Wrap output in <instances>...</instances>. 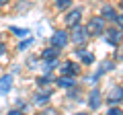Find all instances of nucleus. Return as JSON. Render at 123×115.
<instances>
[{
	"mask_svg": "<svg viewBox=\"0 0 123 115\" xmlns=\"http://www.w3.org/2000/svg\"><path fill=\"white\" fill-rule=\"evenodd\" d=\"M60 51L62 49H57V47H47L43 53H41V60H43V62H53V60H57Z\"/></svg>",
	"mask_w": 123,
	"mask_h": 115,
	"instance_id": "6",
	"label": "nucleus"
},
{
	"mask_svg": "<svg viewBox=\"0 0 123 115\" xmlns=\"http://www.w3.org/2000/svg\"><path fill=\"white\" fill-rule=\"evenodd\" d=\"M12 89V76L6 74L0 78V95H8V90Z\"/></svg>",
	"mask_w": 123,
	"mask_h": 115,
	"instance_id": "7",
	"label": "nucleus"
},
{
	"mask_svg": "<svg viewBox=\"0 0 123 115\" xmlns=\"http://www.w3.org/2000/svg\"><path fill=\"white\" fill-rule=\"evenodd\" d=\"M105 27H107V23L103 17H92L86 25V31H88V35H101V33H105Z\"/></svg>",
	"mask_w": 123,
	"mask_h": 115,
	"instance_id": "1",
	"label": "nucleus"
},
{
	"mask_svg": "<svg viewBox=\"0 0 123 115\" xmlns=\"http://www.w3.org/2000/svg\"><path fill=\"white\" fill-rule=\"evenodd\" d=\"M70 4H72V0H55V8H57V10H64V8H68Z\"/></svg>",
	"mask_w": 123,
	"mask_h": 115,
	"instance_id": "16",
	"label": "nucleus"
},
{
	"mask_svg": "<svg viewBox=\"0 0 123 115\" xmlns=\"http://www.w3.org/2000/svg\"><path fill=\"white\" fill-rule=\"evenodd\" d=\"M37 84H39V86H45V84H49V78L47 76H39V78H37Z\"/></svg>",
	"mask_w": 123,
	"mask_h": 115,
	"instance_id": "18",
	"label": "nucleus"
},
{
	"mask_svg": "<svg viewBox=\"0 0 123 115\" xmlns=\"http://www.w3.org/2000/svg\"><path fill=\"white\" fill-rule=\"evenodd\" d=\"M68 43H70V37H68V33H66V31H55V33L51 35V47L64 49Z\"/></svg>",
	"mask_w": 123,
	"mask_h": 115,
	"instance_id": "3",
	"label": "nucleus"
},
{
	"mask_svg": "<svg viewBox=\"0 0 123 115\" xmlns=\"http://www.w3.org/2000/svg\"><path fill=\"white\" fill-rule=\"evenodd\" d=\"M80 17H82V10H80V8L70 10V13H68V17H66V25H68V27L80 25Z\"/></svg>",
	"mask_w": 123,
	"mask_h": 115,
	"instance_id": "5",
	"label": "nucleus"
},
{
	"mask_svg": "<svg viewBox=\"0 0 123 115\" xmlns=\"http://www.w3.org/2000/svg\"><path fill=\"white\" fill-rule=\"evenodd\" d=\"M88 105H90V109H98L101 107V90L98 89H92L90 97H88Z\"/></svg>",
	"mask_w": 123,
	"mask_h": 115,
	"instance_id": "8",
	"label": "nucleus"
},
{
	"mask_svg": "<svg viewBox=\"0 0 123 115\" xmlns=\"http://www.w3.org/2000/svg\"><path fill=\"white\" fill-rule=\"evenodd\" d=\"M76 115H88V113H76Z\"/></svg>",
	"mask_w": 123,
	"mask_h": 115,
	"instance_id": "25",
	"label": "nucleus"
},
{
	"mask_svg": "<svg viewBox=\"0 0 123 115\" xmlns=\"http://www.w3.org/2000/svg\"><path fill=\"white\" fill-rule=\"evenodd\" d=\"M121 101H123V86H113L111 93L107 95V103L109 105H117Z\"/></svg>",
	"mask_w": 123,
	"mask_h": 115,
	"instance_id": "4",
	"label": "nucleus"
},
{
	"mask_svg": "<svg viewBox=\"0 0 123 115\" xmlns=\"http://www.w3.org/2000/svg\"><path fill=\"white\" fill-rule=\"evenodd\" d=\"M121 8H123V0H121Z\"/></svg>",
	"mask_w": 123,
	"mask_h": 115,
	"instance_id": "26",
	"label": "nucleus"
},
{
	"mask_svg": "<svg viewBox=\"0 0 123 115\" xmlns=\"http://www.w3.org/2000/svg\"><path fill=\"white\" fill-rule=\"evenodd\" d=\"M115 21H117V23H119V27L123 29V14H117V19H115Z\"/></svg>",
	"mask_w": 123,
	"mask_h": 115,
	"instance_id": "21",
	"label": "nucleus"
},
{
	"mask_svg": "<svg viewBox=\"0 0 123 115\" xmlns=\"http://www.w3.org/2000/svg\"><path fill=\"white\" fill-rule=\"evenodd\" d=\"M6 115H25V113H23V111H18V109H12V111H8Z\"/></svg>",
	"mask_w": 123,
	"mask_h": 115,
	"instance_id": "20",
	"label": "nucleus"
},
{
	"mask_svg": "<svg viewBox=\"0 0 123 115\" xmlns=\"http://www.w3.org/2000/svg\"><path fill=\"white\" fill-rule=\"evenodd\" d=\"M119 39H121V33H119L117 29H109V31L105 33V41H107V43H111V45H117Z\"/></svg>",
	"mask_w": 123,
	"mask_h": 115,
	"instance_id": "9",
	"label": "nucleus"
},
{
	"mask_svg": "<svg viewBox=\"0 0 123 115\" xmlns=\"http://www.w3.org/2000/svg\"><path fill=\"white\" fill-rule=\"evenodd\" d=\"M47 101H49V90L35 95V105H47Z\"/></svg>",
	"mask_w": 123,
	"mask_h": 115,
	"instance_id": "14",
	"label": "nucleus"
},
{
	"mask_svg": "<svg viewBox=\"0 0 123 115\" xmlns=\"http://www.w3.org/2000/svg\"><path fill=\"white\" fill-rule=\"evenodd\" d=\"M4 51H6V45H4V43H0V56H4Z\"/></svg>",
	"mask_w": 123,
	"mask_h": 115,
	"instance_id": "23",
	"label": "nucleus"
},
{
	"mask_svg": "<svg viewBox=\"0 0 123 115\" xmlns=\"http://www.w3.org/2000/svg\"><path fill=\"white\" fill-rule=\"evenodd\" d=\"M29 45H31V39H25L23 43H18V49L23 51V49H25V47H29Z\"/></svg>",
	"mask_w": 123,
	"mask_h": 115,
	"instance_id": "19",
	"label": "nucleus"
},
{
	"mask_svg": "<svg viewBox=\"0 0 123 115\" xmlns=\"http://www.w3.org/2000/svg\"><path fill=\"white\" fill-rule=\"evenodd\" d=\"M43 115H57V111H55V109H45Z\"/></svg>",
	"mask_w": 123,
	"mask_h": 115,
	"instance_id": "22",
	"label": "nucleus"
},
{
	"mask_svg": "<svg viewBox=\"0 0 123 115\" xmlns=\"http://www.w3.org/2000/svg\"><path fill=\"white\" fill-rule=\"evenodd\" d=\"M76 53H78V56L82 58V62L86 64V66H90V64L94 62V56H92V53H88V51H84V49H78Z\"/></svg>",
	"mask_w": 123,
	"mask_h": 115,
	"instance_id": "13",
	"label": "nucleus"
},
{
	"mask_svg": "<svg viewBox=\"0 0 123 115\" xmlns=\"http://www.w3.org/2000/svg\"><path fill=\"white\" fill-rule=\"evenodd\" d=\"M6 2H8V0H0V8H2V6H4Z\"/></svg>",
	"mask_w": 123,
	"mask_h": 115,
	"instance_id": "24",
	"label": "nucleus"
},
{
	"mask_svg": "<svg viewBox=\"0 0 123 115\" xmlns=\"http://www.w3.org/2000/svg\"><path fill=\"white\" fill-rule=\"evenodd\" d=\"M10 31H12L14 33V35H17V37H27V35H29V29H18V27H10Z\"/></svg>",
	"mask_w": 123,
	"mask_h": 115,
	"instance_id": "15",
	"label": "nucleus"
},
{
	"mask_svg": "<svg viewBox=\"0 0 123 115\" xmlns=\"http://www.w3.org/2000/svg\"><path fill=\"white\" fill-rule=\"evenodd\" d=\"M107 115H123V111L119 109V107H111V109L107 111Z\"/></svg>",
	"mask_w": 123,
	"mask_h": 115,
	"instance_id": "17",
	"label": "nucleus"
},
{
	"mask_svg": "<svg viewBox=\"0 0 123 115\" xmlns=\"http://www.w3.org/2000/svg\"><path fill=\"white\" fill-rule=\"evenodd\" d=\"M55 84L62 86V89H72L76 84V80H74V76H60V78L55 80Z\"/></svg>",
	"mask_w": 123,
	"mask_h": 115,
	"instance_id": "11",
	"label": "nucleus"
},
{
	"mask_svg": "<svg viewBox=\"0 0 123 115\" xmlns=\"http://www.w3.org/2000/svg\"><path fill=\"white\" fill-rule=\"evenodd\" d=\"M88 31H86V27H82V25H76V27H72V41L74 43H78V45H82V43H86L88 41Z\"/></svg>",
	"mask_w": 123,
	"mask_h": 115,
	"instance_id": "2",
	"label": "nucleus"
},
{
	"mask_svg": "<svg viewBox=\"0 0 123 115\" xmlns=\"http://www.w3.org/2000/svg\"><path fill=\"white\" fill-rule=\"evenodd\" d=\"M78 74V66L74 62H66L62 66V76H76Z\"/></svg>",
	"mask_w": 123,
	"mask_h": 115,
	"instance_id": "10",
	"label": "nucleus"
},
{
	"mask_svg": "<svg viewBox=\"0 0 123 115\" xmlns=\"http://www.w3.org/2000/svg\"><path fill=\"white\" fill-rule=\"evenodd\" d=\"M103 19H107V21H115V19H117V13H115V8L111 4L103 6Z\"/></svg>",
	"mask_w": 123,
	"mask_h": 115,
	"instance_id": "12",
	"label": "nucleus"
}]
</instances>
